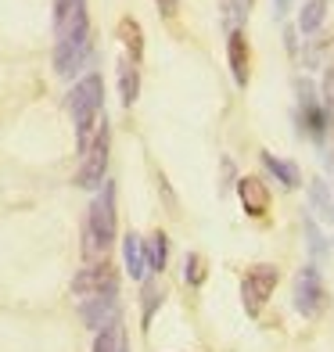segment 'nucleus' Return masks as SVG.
<instances>
[{"label":"nucleus","instance_id":"obj_1","mask_svg":"<svg viewBox=\"0 0 334 352\" xmlns=\"http://www.w3.org/2000/svg\"><path fill=\"white\" fill-rule=\"evenodd\" d=\"M54 72L72 79L90 61V14L87 0H58L54 4Z\"/></svg>","mask_w":334,"mask_h":352},{"label":"nucleus","instance_id":"obj_2","mask_svg":"<svg viewBox=\"0 0 334 352\" xmlns=\"http://www.w3.org/2000/svg\"><path fill=\"white\" fill-rule=\"evenodd\" d=\"M101 104H104V79L98 72L83 76L69 94V111H72V122H76V140H79V151L90 148V137H93V126L101 122Z\"/></svg>","mask_w":334,"mask_h":352},{"label":"nucleus","instance_id":"obj_3","mask_svg":"<svg viewBox=\"0 0 334 352\" xmlns=\"http://www.w3.org/2000/svg\"><path fill=\"white\" fill-rule=\"evenodd\" d=\"M115 241V184L104 180L87 216V255H101Z\"/></svg>","mask_w":334,"mask_h":352},{"label":"nucleus","instance_id":"obj_4","mask_svg":"<svg viewBox=\"0 0 334 352\" xmlns=\"http://www.w3.org/2000/svg\"><path fill=\"white\" fill-rule=\"evenodd\" d=\"M277 280H280V270L269 266V263L252 266L248 274L241 277V302H245V313L248 316H259L263 313V306L269 302V295H274Z\"/></svg>","mask_w":334,"mask_h":352},{"label":"nucleus","instance_id":"obj_5","mask_svg":"<svg viewBox=\"0 0 334 352\" xmlns=\"http://www.w3.org/2000/svg\"><path fill=\"white\" fill-rule=\"evenodd\" d=\"M291 298H295V309H298L302 316H320V313H324V306H327V292H324L320 270H316L313 263L298 270Z\"/></svg>","mask_w":334,"mask_h":352},{"label":"nucleus","instance_id":"obj_6","mask_svg":"<svg viewBox=\"0 0 334 352\" xmlns=\"http://www.w3.org/2000/svg\"><path fill=\"white\" fill-rule=\"evenodd\" d=\"M104 169H108V122H98V137L90 140V148L83 151V166L76 173L79 187H101L104 184Z\"/></svg>","mask_w":334,"mask_h":352},{"label":"nucleus","instance_id":"obj_7","mask_svg":"<svg viewBox=\"0 0 334 352\" xmlns=\"http://www.w3.org/2000/svg\"><path fill=\"white\" fill-rule=\"evenodd\" d=\"M72 292H76L79 298H93V295H115V292H119V277H115V270H111L108 263H98V266L79 270L76 280H72Z\"/></svg>","mask_w":334,"mask_h":352},{"label":"nucleus","instance_id":"obj_8","mask_svg":"<svg viewBox=\"0 0 334 352\" xmlns=\"http://www.w3.org/2000/svg\"><path fill=\"white\" fill-rule=\"evenodd\" d=\"M295 90H298V119H302V130H309L313 137H324V130H327V111L320 108V101H316L313 83L298 79Z\"/></svg>","mask_w":334,"mask_h":352},{"label":"nucleus","instance_id":"obj_9","mask_svg":"<svg viewBox=\"0 0 334 352\" xmlns=\"http://www.w3.org/2000/svg\"><path fill=\"white\" fill-rule=\"evenodd\" d=\"M115 295H93V298L83 302V309H79V313H83V324L90 331H104L108 324H115V320H119V298Z\"/></svg>","mask_w":334,"mask_h":352},{"label":"nucleus","instance_id":"obj_10","mask_svg":"<svg viewBox=\"0 0 334 352\" xmlns=\"http://www.w3.org/2000/svg\"><path fill=\"white\" fill-rule=\"evenodd\" d=\"M237 195H241L248 216H266V209H269V190H266L263 180H256V176H245V180L237 184Z\"/></svg>","mask_w":334,"mask_h":352},{"label":"nucleus","instance_id":"obj_11","mask_svg":"<svg viewBox=\"0 0 334 352\" xmlns=\"http://www.w3.org/2000/svg\"><path fill=\"white\" fill-rule=\"evenodd\" d=\"M227 58H230L234 83H237V87H248V40H245L241 29H237V33H230V40H227Z\"/></svg>","mask_w":334,"mask_h":352},{"label":"nucleus","instance_id":"obj_12","mask_svg":"<svg viewBox=\"0 0 334 352\" xmlns=\"http://www.w3.org/2000/svg\"><path fill=\"white\" fill-rule=\"evenodd\" d=\"M122 259H126V274L133 280H144L148 274V252H144V241L137 234H126L122 237Z\"/></svg>","mask_w":334,"mask_h":352},{"label":"nucleus","instance_id":"obj_13","mask_svg":"<svg viewBox=\"0 0 334 352\" xmlns=\"http://www.w3.org/2000/svg\"><path fill=\"white\" fill-rule=\"evenodd\" d=\"M137 94H140V72L130 58H122L119 61V98H122V104L130 108L137 101Z\"/></svg>","mask_w":334,"mask_h":352},{"label":"nucleus","instance_id":"obj_14","mask_svg":"<svg viewBox=\"0 0 334 352\" xmlns=\"http://www.w3.org/2000/svg\"><path fill=\"white\" fill-rule=\"evenodd\" d=\"M263 166L277 176V180L288 187V190H295L298 184H302V173H298V166L295 162H284V158H277V155H269V151H263Z\"/></svg>","mask_w":334,"mask_h":352},{"label":"nucleus","instance_id":"obj_15","mask_svg":"<svg viewBox=\"0 0 334 352\" xmlns=\"http://www.w3.org/2000/svg\"><path fill=\"white\" fill-rule=\"evenodd\" d=\"M119 40L126 43L130 61L137 65V61L144 58V33H140V22H137V19H122V22H119Z\"/></svg>","mask_w":334,"mask_h":352},{"label":"nucleus","instance_id":"obj_16","mask_svg":"<svg viewBox=\"0 0 334 352\" xmlns=\"http://www.w3.org/2000/svg\"><path fill=\"white\" fill-rule=\"evenodd\" d=\"M324 19H327V0H306V8H302V14H298V29L309 36L324 25Z\"/></svg>","mask_w":334,"mask_h":352},{"label":"nucleus","instance_id":"obj_17","mask_svg":"<svg viewBox=\"0 0 334 352\" xmlns=\"http://www.w3.org/2000/svg\"><path fill=\"white\" fill-rule=\"evenodd\" d=\"M248 11H252V0H223V4H219V19H223V25H227L230 33H237L241 22L248 19Z\"/></svg>","mask_w":334,"mask_h":352},{"label":"nucleus","instance_id":"obj_18","mask_svg":"<svg viewBox=\"0 0 334 352\" xmlns=\"http://www.w3.org/2000/svg\"><path fill=\"white\" fill-rule=\"evenodd\" d=\"M144 252H148V270L162 274V270H166V259H169V237H166L162 230L151 234V241H144Z\"/></svg>","mask_w":334,"mask_h":352},{"label":"nucleus","instance_id":"obj_19","mask_svg":"<svg viewBox=\"0 0 334 352\" xmlns=\"http://www.w3.org/2000/svg\"><path fill=\"white\" fill-rule=\"evenodd\" d=\"M122 345H126V334L119 327V320L108 324L104 331H98V338H93V352H119Z\"/></svg>","mask_w":334,"mask_h":352},{"label":"nucleus","instance_id":"obj_20","mask_svg":"<svg viewBox=\"0 0 334 352\" xmlns=\"http://www.w3.org/2000/svg\"><path fill=\"white\" fill-rule=\"evenodd\" d=\"M183 280H187L190 287H201V284H205V259H201L198 252L187 255V263H183Z\"/></svg>","mask_w":334,"mask_h":352},{"label":"nucleus","instance_id":"obj_21","mask_svg":"<svg viewBox=\"0 0 334 352\" xmlns=\"http://www.w3.org/2000/svg\"><path fill=\"white\" fill-rule=\"evenodd\" d=\"M309 195H313V205L320 209V216H324V219H331V216H334V205L327 201V184H324V180H313Z\"/></svg>","mask_w":334,"mask_h":352},{"label":"nucleus","instance_id":"obj_22","mask_svg":"<svg viewBox=\"0 0 334 352\" xmlns=\"http://www.w3.org/2000/svg\"><path fill=\"white\" fill-rule=\"evenodd\" d=\"M158 302H162V287H158L155 280H148V284H144V327L151 324V316H155V309H158Z\"/></svg>","mask_w":334,"mask_h":352},{"label":"nucleus","instance_id":"obj_23","mask_svg":"<svg viewBox=\"0 0 334 352\" xmlns=\"http://www.w3.org/2000/svg\"><path fill=\"white\" fill-rule=\"evenodd\" d=\"M302 227H306V237H309V248H313V255L320 259V255H324V237H320V230H316V223L306 216V219H302Z\"/></svg>","mask_w":334,"mask_h":352},{"label":"nucleus","instance_id":"obj_24","mask_svg":"<svg viewBox=\"0 0 334 352\" xmlns=\"http://www.w3.org/2000/svg\"><path fill=\"white\" fill-rule=\"evenodd\" d=\"M158 4V11L166 14V19H172V14H177V8H180V0H155Z\"/></svg>","mask_w":334,"mask_h":352},{"label":"nucleus","instance_id":"obj_25","mask_svg":"<svg viewBox=\"0 0 334 352\" xmlns=\"http://www.w3.org/2000/svg\"><path fill=\"white\" fill-rule=\"evenodd\" d=\"M288 8H291V0H274V14H277V19H284Z\"/></svg>","mask_w":334,"mask_h":352},{"label":"nucleus","instance_id":"obj_26","mask_svg":"<svg viewBox=\"0 0 334 352\" xmlns=\"http://www.w3.org/2000/svg\"><path fill=\"white\" fill-rule=\"evenodd\" d=\"M327 173H331V176H334V155H331V158H327Z\"/></svg>","mask_w":334,"mask_h":352}]
</instances>
